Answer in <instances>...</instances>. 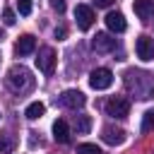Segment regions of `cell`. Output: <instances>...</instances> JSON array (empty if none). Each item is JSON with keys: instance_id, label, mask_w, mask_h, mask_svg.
Returning <instances> with one entry per match:
<instances>
[{"instance_id": "cell-7", "label": "cell", "mask_w": 154, "mask_h": 154, "mask_svg": "<svg viewBox=\"0 0 154 154\" xmlns=\"http://www.w3.org/2000/svg\"><path fill=\"white\" fill-rule=\"evenodd\" d=\"M75 19H77V26L82 29V31H87V29H91V24H94V10L89 7V5H77L75 7Z\"/></svg>"}, {"instance_id": "cell-4", "label": "cell", "mask_w": 154, "mask_h": 154, "mask_svg": "<svg viewBox=\"0 0 154 154\" xmlns=\"http://www.w3.org/2000/svg\"><path fill=\"white\" fill-rule=\"evenodd\" d=\"M36 67H38L43 75H53V70H55V51H53L51 46L38 48V55H36Z\"/></svg>"}, {"instance_id": "cell-11", "label": "cell", "mask_w": 154, "mask_h": 154, "mask_svg": "<svg viewBox=\"0 0 154 154\" xmlns=\"http://www.w3.org/2000/svg\"><path fill=\"white\" fill-rule=\"evenodd\" d=\"M106 26L111 29V31H116V34H120V31H125V17H123V12H108L106 14Z\"/></svg>"}, {"instance_id": "cell-8", "label": "cell", "mask_w": 154, "mask_h": 154, "mask_svg": "<svg viewBox=\"0 0 154 154\" xmlns=\"http://www.w3.org/2000/svg\"><path fill=\"white\" fill-rule=\"evenodd\" d=\"M135 51H137V58L140 60H154V38L140 36L137 43H135Z\"/></svg>"}, {"instance_id": "cell-21", "label": "cell", "mask_w": 154, "mask_h": 154, "mask_svg": "<svg viewBox=\"0 0 154 154\" xmlns=\"http://www.w3.org/2000/svg\"><path fill=\"white\" fill-rule=\"evenodd\" d=\"M2 22H5L7 26H12V24L17 22V17H14V12H12V10H5V12H2Z\"/></svg>"}, {"instance_id": "cell-15", "label": "cell", "mask_w": 154, "mask_h": 154, "mask_svg": "<svg viewBox=\"0 0 154 154\" xmlns=\"http://www.w3.org/2000/svg\"><path fill=\"white\" fill-rule=\"evenodd\" d=\"M46 113V106L41 103V101H34V103H29L26 106V111H24V116L29 118V120H36V118H41Z\"/></svg>"}, {"instance_id": "cell-20", "label": "cell", "mask_w": 154, "mask_h": 154, "mask_svg": "<svg viewBox=\"0 0 154 154\" xmlns=\"http://www.w3.org/2000/svg\"><path fill=\"white\" fill-rule=\"evenodd\" d=\"M17 10H19V14H31V0H17Z\"/></svg>"}, {"instance_id": "cell-9", "label": "cell", "mask_w": 154, "mask_h": 154, "mask_svg": "<svg viewBox=\"0 0 154 154\" xmlns=\"http://www.w3.org/2000/svg\"><path fill=\"white\" fill-rule=\"evenodd\" d=\"M91 48H94L96 53H111V51L116 48V38H111V36L103 34V31H99V34L91 38Z\"/></svg>"}, {"instance_id": "cell-2", "label": "cell", "mask_w": 154, "mask_h": 154, "mask_svg": "<svg viewBox=\"0 0 154 154\" xmlns=\"http://www.w3.org/2000/svg\"><path fill=\"white\" fill-rule=\"evenodd\" d=\"M7 87L12 91H17V94H24V91H29L34 87V77L24 65H12L7 70Z\"/></svg>"}, {"instance_id": "cell-6", "label": "cell", "mask_w": 154, "mask_h": 154, "mask_svg": "<svg viewBox=\"0 0 154 154\" xmlns=\"http://www.w3.org/2000/svg\"><path fill=\"white\" fill-rule=\"evenodd\" d=\"M60 106L63 108H72V111H77V108H82L84 103H87V96L82 94V91H77V89H65L63 94H60Z\"/></svg>"}, {"instance_id": "cell-1", "label": "cell", "mask_w": 154, "mask_h": 154, "mask_svg": "<svg viewBox=\"0 0 154 154\" xmlns=\"http://www.w3.org/2000/svg\"><path fill=\"white\" fill-rule=\"evenodd\" d=\"M125 87L137 99H152L154 96V77L142 70H128L125 72Z\"/></svg>"}, {"instance_id": "cell-14", "label": "cell", "mask_w": 154, "mask_h": 154, "mask_svg": "<svg viewBox=\"0 0 154 154\" xmlns=\"http://www.w3.org/2000/svg\"><path fill=\"white\" fill-rule=\"evenodd\" d=\"M53 140L60 142V144L70 142V128H67L65 120H55V123H53Z\"/></svg>"}, {"instance_id": "cell-22", "label": "cell", "mask_w": 154, "mask_h": 154, "mask_svg": "<svg viewBox=\"0 0 154 154\" xmlns=\"http://www.w3.org/2000/svg\"><path fill=\"white\" fill-rule=\"evenodd\" d=\"M48 2H51V7H53L58 14H63V12H65V0H48Z\"/></svg>"}, {"instance_id": "cell-18", "label": "cell", "mask_w": 154, "mask_h": 154, "mask_svg": "<svg viewBox=\"0 0 154 154\" xmlns=\"http://www.w3.org/2000/svg\"><path fill=\"white\" fill-rule=\"evenodd\" d=\"M149 130H154V111H147L142 118V132H149Z\"/></svg>"}, {"instance_id": "cell-23", "label": "cell", "mask_w": 154, "mask_h": 154, "mask_svg": "<svg viewBox=\"0 0 154 154\" xmlns=\"http://www.w3.org/2000/svg\"><path fill=\"white\" fill-rule=\"evenodd\" d=\"M116 0H96V7H111Z\"/></svg>"}, {"instance_id": "cell-13", "label": "cell", "mask_w": 154, "mask_h": 154, "mask_svg": "<svg viewBox=\"0 0 154 154\" xmlns=\"http://www.w3.org/2000/svg\"><path fill=\"white\" fill-rule=\"evenodd\" d=\"M132 10L140 19H149L154 14V0H135L132 2Z\"/></svg>"}, {"instance_id": "cell-12", "label": "cell", "mask_w": 154, "mask_h": 154, "mask_svg": "<svg viewBox=\"0 0 154 154\" xmlns=\"http://www.w3.org/2000/svg\"><path fill=\"white\" fill-rule=\"evenodd\" d=\"M34 48H36V38H34L31 34L19 36V41H17V46H14L17 55H29V53H34Z\"/></svg>"}, {"instance_id": "cell-17", "label": "cell", "mask_w": 154, "mask_h": 154, "mask_svg": "<svg viewBox=\"0 0 154 154\" xmlns=\"http://www.w3.org/2000/svg\"><path fill=\"white\" fill-rule=\"evenodd\" d=\"M14 149V140L7 135H0V154H10Z\"/></svg>"}, {"instance_id": "cell-5", "label": "cell", "mask_w": 154, "mask_h": 154, "mask_svg": "<svg viewBox=\"0 0 154 154\" xmlns=\"http://www.w3.org/2000/svg\"><path fill=\"white\" fill-rule=\"evenodd\" d=\"M89 84H91V89H96V91L108 89V87L113 84V72H111L108 67H96V70H91V75H89Z\"/></svg>"}, {"instance_id": "cell-16", "label": "cell", "mask_w": 154, "mask_h": 154, "mask_svg": "<svg viewBox=\"0 0 154 154\" xmlns=\"http://www.w3.org/2000/svg\"><path fill=\"white\" fill-rule=\"evenodd\" d=\"M75 130H77L79 135H87V132L91 130V118H89V116H84V113L75 116Z\"/></svg>"}, {"instance_id": "cell-3", "label": "cell", "mask_w": 154, "mask_h": 154, "mask_svg": "<svg viewBox=\"0 0 154 154\" xmlns=\"http://www.w3.org/2000/svg\"><path fill=\"white\" fill-rule=\"evenodd\" d=\"M106 113H108L111 118L123 120V118L130 116V101H128L125 96H113V99L106 101Z\"/></svg>"}, {"instance_id": "cell-19", "label": "cell", "mask_w": 154, "mask_h": 154, "mask_svg": "<svg viewBox=\"0 0 154 154\" xmlns=\"http://www.w3.org/2000/svg\"><path fill=\"white\" fill-rule=\"evenodd\" d=\"M77 154H101V149H99L96 144L84 142V144H77Z\"/></svg>"}, {"instance_id": "cell-24", "label": "cell", "mask_w": 154, "mask_h": 154, "mask_svg": "<svg viewBox=\"0 0 154 154\" xmlns=\"http://www.w3.org/2000/svg\"><path fill=\"white\" fill-rule=\"evenodd\" d=\"M65 34H67V31H65L63 26H60V29H55V38H65Z\"/></svg>"}, {"instance_id": "cell-10", "label": "cell", "mask_w": 154, "mask_h": 154, "mask_svg": "<svg viewBox=\"0 0 154 154\" xmlns=\"http://www.w3.org/2000/svg\"><path fill=\"white\" fill-rule=\"evenodd\" d=\"M101 140L106 142V144H123L125 142V130H120V128H103V132H101Z\"/></svg>"}]
</instances>
